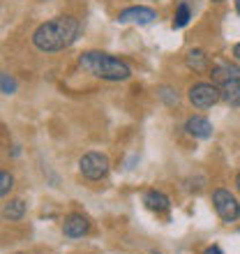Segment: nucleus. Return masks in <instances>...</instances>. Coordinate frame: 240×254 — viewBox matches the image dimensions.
<instances>
[{"label":"nucleus","mask_w":240,"mask_h":254,"mask_svg":"<svg viewBox=\"0 0 240 254\" xmlns=\"http://www.w3.org/2000/svg\"><path fill=\"white\" fill-rule=\"evenodd\" d=\"M79 35V19L69 16V14H62V16H56V19L37 26V30L33 33V44L42 54H54V51H62L69 44H74Z\"/></svg>","instance_id":"obj_1"},{"label":"nucleus","mask_w":240,"mask_h":254,"mask_svg":"<svg viewBox=\"0 0 240 254\" xmlns=\"http://www.w3.org/2000/svg\"><path fill=\"white\" fill-rule=\"evenodd\" d=\"M79 65L88 74H93V76L104 81H127L132 76V67L127 65L125 61H120L116 56L102 54V51H86V54H81Z\"/></svg>","instance_id":"obj_2"},{"label":"nucleus","mask_w":240,"mask_h":254,"mask_svg":"<svg viewBox=\"0 0 240 254\" xmlns=\"http://www.w3.org/2000/svg\"><path fill=\"white\" fill-rule=\"evenodd\" d=\"M213 208L215 213L220 215V220L227 222V224H231V222H236L240 217V203L236 199V194L224 188L213 192Z\"/></svg>","instance_id":"obj_3"},{"label":"nucleus","mask_w":240,"mask_h":254,"mask_svg":"<svg viewBox=\"0 0 240 254\" xmlns=\"http://www.w3.org/2000/svg\"><path fill=\"white\" fill-rule=\"evenodd\" d=\"M109 169H111V162H109V157L104 153H86L79 160V171L88 181H102V178H107Z\"/></svg>","instance_id":"obj_4"},{"label":"nucleus","mask_w":240,"mask_h":254,"mask_svg":"<svg viewBox=\"0 0 240 254\" xmlns=\"http://www.w3.org/2000/svg\"><path fill=\"white\" fill-rule=\"evenodd\" d=\"M187 100L192 102L196 109H210V107H215V104L222 100L220 86H215V83H206V81H199V83L189 86V90H187Z\"/></svg>","instance_id":"obj_5"},{"label":"nucleus","mask_w":240,"mask_h":254,"mask_svg":"<svg viewBox=\"0 0 240 254\" xmlns=\"http://www.w3.org/2000/svg\"><path fill=\"white\" fill-rule=\"evenodd\" d=\"M157 19V12L150 9V7H127L122 12L118 14V21L120 23H139V26H148V23H153Z\"/></svg>","instance_id":"obj_6"},{"label":"nucleus","mask_w":240,"mask_h":254,"mask_svg":"<svg viewBox=\"0 0 240 254\" xmlns=\"http://www.w3.org/2000/svg\"><path fill=\"white\" fill-rule=\"evenodd\" d=\"M88 231H90V222H88L86 215H81V213L67 215L65 222H62V234L67 238H83Z\"/></svg>","instance_id":"obj_7"},{"label":"nucleus","mask_w":240,"mask_h":254,"mask_svg":"<svg viewBox=\"0 0 240 254\" xmlns=\"http://www.w3.org/2000/svg\"><path fill=\"white\" fill-rule=\"evenodd\" d=\"M210 76H213L215 86H222V83H227V81L240 79V67L229 61H217L213 65V69H210Z\"/></svg>","instance_id":"obj_8"},{"label":"nucleus","mask_w":240,"mask_h":254,"mask_svg":"<svg viewBox=\"0 0 240 254\" xmlns=\"http://www.w3.org/2000/svg\"><path fill=\"white\" fill-rule=\"evenodd\" d=\"M185 129L194 139H210L213 136V123L203 116H189L185 123Z\"/></svg>","instance_id":"obj_9"},{"label":"nucleus","mask_w":240,"mask_h":254,"mask_svg":"<svg viewBox=\"0 0 240 254\" xmlns=\"http://www.w3.org/2000/svg\"><path fill=\"white\" fill-rule=\"evenodd\" d=\"M143 203H146L148 210H153V213H167L169 208H171V199H169L164 192L160 190H148L143 194Z\"/></svg>","instance_id":"obj_10"},{"label":"nucleus","mask_w":240,"mask_h":254,"mask_svg":"<svg viewBox=\"0 0 240 254\" xmlns=\"http://www.w3.org/2000/svg\"><path fill=\"white\" fill-rule=\"evenodd\" d=\"M185 63L194 72H206L208 67H210V58H208V54L203 49H192V51L185 56Z\"/></svg>","instance_id":"obj_11"},{"label":"nucleus","mask_w":240,"mask_h":254,"mask_svg":"<svg viewBox=\"0 0 240 254\" xmlns=\"http://www.w3.org/2000/svg\"><path fill=\"white\" fill-rule=\"evenodd\" d=\"M220 95H222V100L227 102V104H231V107H240V79L222 83Z\"/></svg>","instance_id":"obj_12"},{"label":"nucleus","mask_w":240,"mask_h":254,"mask_svg":"<svg viewBox=\"0 0 240 254\" xmlns=\"http://www.w3.org/2000/svg\"><path fill=\"white\" fill-rule=\"evenodd\" d=\"M23 215H26V201L23 199H12L2 208V217L7 222H19L23 220Z\"/></svg>","instance_id":"obj_13"},{"label":"nucleus","mask_w":240,"mask_h":254,"mask_svg":"<svg viewBox=\"0 0 240 254\" xmlns=\"http://www.w3.org/2000/svg\"><path fill=\"white\" fill-rule=\"evenodd\" d=\"M189 19H192V7H189V2H178V7H176V14H174V28H185L187 23H189Z\"/></svg>","instance_id":"obj_14"},{"label":"nucleus","mask_w":240,"mask_h":254,"mask_svg":"<svg viewBox=\"0 0 240 254\" xmlns=\"http://www.w3.org/2000/svg\"><path fill=\"white\" fill-rule=\"evenodd\" d=\"M14 188V176L9 171H0V199L7 196Z\"/></svg>","instance_id":"obj_15"},{"label":"nucleus","mask_w":240,"mask_h":254,"mask_svg":"<svg viewBox=\"0 0 240 254\" xmlns=\"http://www.w3.org/2000/svg\"><path fill=\"white\" fill-rule=\"evenodd\" d=\"M160 97L167 107H176L178 104V90H174V88H169V86L160 88Z\"/></svg>","instance_id":"obj_16"},{"label":"nucleus","mask_w":240,"mask_h":254,"mask_svg":"<svg viewBox=\"0 0 240 254\" xmlns=\"http://www.w3.org/2000/svg\"><path fill=\"white\" fill-rule=\"evenodd\" d=\"M0 90L5 95H12L16 90V81L9 76V74H0Z\"/></svg>","instance_id":"obj_17"},{"label":"nucleus","mask_w":240,"mask_h":254,"mask_svg":"<svg viewBox=\"0 0 240 254\" xmlns=\"http://www.w3.org/2000/svg\"><path fill=\"white\" fill-rule=\"evenodd\" d=\"M203 254H224V252H222V250L217 248V245H210V248L203 250Z\"/></svg>","instance_id":"obj_18"},{"label":"nucleus","mask_w":240,"mask_h":254,"mask_svg":"<svg viewBox=\"0 0 240 254\" xmlns=\"http://www.w3.org/2000/svg\"><path fill=\"white\" fill-rule=\"evenodd\" d=\"M234 58L240 63V42H238V44H236V47H234Z\"/></svg>","instance_id":"obj_19"},{"label":"nucleus","mask_w":240,"mask_h":254,"mask_svg":"<svg viewBox=\"0 0 240 254\" xmlns=\"http://www.w3.org/2000/svg\"><path fill=\"white\" fill-rule=\"evenodd\" d=\"M236 190H238V192H240V174L236 176Z\"/></svg>","instance_id":"obj_20"},{"label":"nucleus","mask_w":240,"mask_h":254,"mask_svg":"<svg viewBox=\"0 0 240 254\" xmlns=\"http://www.w3.org/2000/svg\"><path fill=\"white\" fill-rule=\"evenodd\" d=\"M234 2H236V12L240 14V0H234Z\"/></svg>","instance_id":"obj_21"},{"label":"nucleus","mask_w":240,"mask_h":254,"mask_svg":"<svg viewBox=\"0 0 240 254\" xmlns=\"http://www.w3.org/2000/svg\"><path fill=\"white\" fill-rule=\"evenodd\" d=\"M213 2H222V0H213Z\"/></svg>","instance_id":"obj_22"},{"label":"nucleus","mask_w":240,"mask_h":254,"mask_svg":"<svg viewBox=\"0 0 240 254\" xmlns=\"http://www.w3.org/2000/svg\"><path fill=\"white\" fill-rule=\"evenodd\" d=\"M19 254H26V252H19Z\"/></svg>","instance_id":"obj_23"}]
</instances>
